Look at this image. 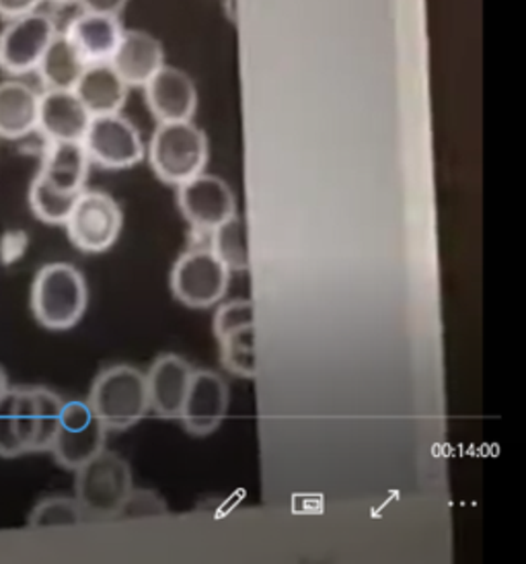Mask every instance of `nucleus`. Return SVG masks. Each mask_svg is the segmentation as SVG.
<instances>
[{"mask_svg":"<svg viewBox=\"0 0 526 564\" xmlns=\"http://www.w3.org/2000/svg\"><path fill=\"white\" fill-rule=\"evenodd\" d=\"M30 305L35 322L52 332L77 326L89 307L85 274L68 262H50L35 272Z\"/></svg>","mask_w":526,"mask_h":564,"instance_id":"obj_1","label":"nucleus"},{"mask_svg":"<svg viewBox=\"0 0 526 564\" xmlns=\"http://www.w3.org/2000/svg\"><path fill=\"white\" fill-rule=\"evenodd\" d=\"M87 404L108 431H128L151 412L146 377L125 362L109 365L95 377Z\"/></svg>","mask_w":526,"mask_h":564,"instance_id":"obj_2","label":"nucleus"},{"mask_svg":"<svg viewBox=\"0 0 526 564\" xmlns=\"http://www.w3.org/2000/svg\"><path fill=\"white\" fill-rule=\"evenodd\" d=\"M208 155V137L194 120L156 126L146 147V158L156 177L175 188L204 172Z\"/></svg>","mask_w":526,"mask_h":564,"instance_id":"obj_3","label":"nucleus"},{"mask_svg":"<svg viewBox=\"0 0 526 564\" xmlns=\"http://www.w3.org/2000/svg\"><path fill=\"white\" fill-rule=\"evenodd\" d=\"M132 488L134 476L130 464L109 449L75 470V499L85 518L118 519Z\"/></svg>","mask_w":526,"mask_h":564,"instance_id":"obj_4","label":"nucleus"},{"mask_svg":"<svg viewBox=\"0 0 526 564\" xmlns=\"http://www.w3.org/2000/svg\"><path fill=\"white\" fill-rule=\"evenodd\" d=\"M70 243L83 253L97 256L111 250L124 229L120 203L101 189H83L64 223Z\"/></svg>","mask_w":526,"mask_h":564,"instance_id":"obj_5","label":"nucleus"},{"mask_svg":"<svg viewBox=\"0 0 526 564\" xmlns=\"http://www.w3.org/2000/svg\"><path fill=\"white\" fill-rule=\"evenodd\" d=\"M171 293L189 310H210L229 293L231 272L208 248L182 253L171 268Z\"/></svg>","mask_w":526,"mask_h":564,"instance_id":"obj_6","label":"nucleus"},{"mask_svg":"<svg viewBox=\"0 0 526 564\" xmlns=\"http://www.w3.org/2000/svg\"><path fill=\"white\" fill-rule=\"evenodd\" d=\"M58 32L56 21L40 9L4 21L0 30V70L15 79L33 75Z\"/></svg>","mask_w":526,"mask_h":564,"instance_id":"obj_7","label":"nucleus"},{"mask_svg":"<svg viewBox=\"0 0 526 564\" xmlns=\"http://www.w3.org/2000/svg\"><path fill=\"white\" fill-rule=\"evenodd\" d=\"M89 161L111 172H124L146 158V144L139 128L120 113L94 116L83 137Z\"/></svg>","mask_w":526,"mask_h":564,"instance_id":"obj_8","label":"nucleus"},{"mask_svg":"<svg viewBox=\"0 0 526 564\" xmlns=\"http://www.w3.org/2000/svg\"><path fill=\"white\" fill-rule=\"evenodd\" d=\"M108 433L87 400H68L64 402L63 419L50 454L64 470H78L106 449Z\"/></svg>","mask_w":526,"mask_h":564,"instance_id":"obj_9","label":"nucleus"},{"mask_svg":"<svg viewBox=\"0 0 526 564\" xmlns=\"http://www.w3.org/2000/svg\"><path fill=\"white\" fill-rule=\"evenodd\" d=\"M231 406L229 383L217 371L194 369L179 421L191 437H208L224 423Z\"/></svg>","mask_w":526,"mask_h":564,"instance_id":"obj_10","label":"nucleus"},{"mask_svg":"<svg viewBox=\"0 0 526 564\" xmlns=\"http://www.w3.org/2000/svg\"><path fill=\"white\" fill-rule=\"evenodd\" d=\"M177 206L184 219L198 231H212L237 215L231 186L212 173L201 172L177 186Z\"/></svg>","mask_w":526,"mask_h":564,"instance_id":"obj_11","label":"nucleus"},{"mask_svg":"<svg viewBox=\"0 0 526 564\" xmlns=\"http://www.w3.org/2000/svg\"><path fill=\"white\" fill-rule=\"evenodd\" d=\"M146 108L158 124L194 120L198 111V89L186 70L165 64L153 79L144 85Z\"/></svg>","mask_w":526,"mask_h":564,"instance_id":"obj_12","label":"nucleus"},{"mask_svg":"<svg viewBox=\"0 0 526 564\" xmlns=\"http://www.w3.org/2000/svg\"><path fill=\"white\" fill-rule=\"evenodd\" d=\"M191 376L194 367L184 357L173 352L158 355L144 373L151 412L163 421H179Z\"/></svg>","mask_w":526,"mask_h":564,"instance_id":"obj_13","label":"nucleus"},{"mask_svg":"<svg viewBox=\"0 0 526 564\" xmlns=\"http://www.w3.org/2000/svg\"><path fill=\"white\" fill-rule=\"evenodd\" d=\"M91 113L73 89H47L40 95L37 132L46 142H80Z\"/></svg>","mask_w":526,"mask_h":564,"instance_id":"obj_14","label":"nucleus"},{"mask_svg":"<svg viewBox=\"0 0 526 564\" xmlns=\"http://www.w3.org/2000/svg\"><path fill=\"white\" fill-rule=\"evenodd\" d=\"M109 64L128 87H144L165 66V47L153 33L124 30Z\"/></svg>","mask_w":526,"mask_h":564,"instance_id":"obj_15","label":"nucleus"},{"mask_svg":"<svg viewBox=\"0 0 526 564\" xmlns=\"http://www.w3.org/2000/svg\"><path fill=\"white\" fill-rule=\"evenodd\" d=\"M35 402L32 388H9L0 398V457L32 454Z\"/></svg>","mask_w":526,"mask_h":564,"instance_id":"obj_16","label":"nucleus"},{"mask_svg":"<svg viewBox=\"0 0 526 564\" xmlns=\"http://www.w3.org/2000/svg\"><path fill=\"white\" fill-rule=\"evenodd\" d=\"M124 33V25L120 17L103 15L80 11L64 30V35L75 44L80 56L89 64L109 63L120 37Z\"/></svg>","mask_w":526,"mask_h":564,"instance_id":"obj_17","label":"nucleus"},{"mask_svg":"<svg viewBox=\"0 0 526 564\" xmlns=\"http://www.w3.org/2000/svg\"><path fill=\"white\" fill-rule=\"evenodd\" d=\"M40 95L42 91L23 79L0 80V139L21 141L37 132Z\"/></svg>","mask_w":526,"mask_h":564,"instance_id":"obj_18","label":"nucleus"},{"mask_svg":"<svg viewBox=\"0 0 526 564\" xmlns=\"http://www.w3.org/2000/svg\"><path fill=\"white\" fill-rule=\"evenodd\" d=\"M91 161L83 142H47L37 175L54 188L80 194L87 184Z\"/></svg>","mask_w":526,"mask_h":564,"instance_id":"obj_19","label":"nucleus"},{"mask_svg":"<svg viewBox=\"0 0 526 564\" xmlns=\"http://www.w3.org/2000/svg\"><path fill=\"white\" fill-rule=\"evenodd\" d=\"M73 91L91 116H108L122 111L130 87L111 64L94 63L87 64Z\"/></svg>","mask_w":526,"mask_h":564,"instance_id":"obj_20","label":"nucleus"},{"mask_svg":"<svg viewBox=\"0 0 526 564\" xmlns=\"http://www.w3.org/2000/svg\"><path fill=\"white\" fill-rule=\"evenodd\" d=\"M87 64L89 63L80 56L75 44L64 35V32H58L52 40V44L46 47L33 75H37L44 91L47 89H75Z\"/></svg>","mask_w":526,"mask_h":564,"instance_id":"obj_21","label":"nucleus"},{"mask_svg":"<svg viewBox=\"0 0 526 564\" xmlns=\"http://www.w3.org/2000/svg\"><path fill=\"white\" fill-rule=\"evenodd\" d=\"M208 250L229 268V272H245L251 264L249 251V229L245 219L237 213L231 219L220 223L210 231Z\"/></svg>","mask_w":526,"mask_h":564,"instance_id":"obj_22","label":"nucleus"},{"mask_svg":"<svg viewBox=\"0 0 526 564\" xmlns=\"http://www.w3.org/2000/svg\"><path fill=\"white\" fill-rule=\"evenodd\" d=\"M77 198L78 194H68L63 189L54 188L37 173L33 175L30 192H28V204L32 208L33 217L46 225H63L64 227Z\"/></svg>","mask_w":526,"mask_h":564,"instance_id":"obj_23","label":"nucleus"},{"mask_svg":"<svg viewBox=\"0 0 526 564\" xmlns=\"http://www.w3.org/2000/svg\"><path fill=\"white\" fill-rule=\"evenodd\" d=\"M33 402H35V435H33L32 454L50 452L56 431L63 419V395L46 386L32 388Z\"/></svg>","mask_w":526,"mask_h":564,"instance_id":"obj_24","label":"nucleus"},{"mask_svg":"<svg viewBox=\"0 0 526 564\" xmlns=\"http://www.w3.org/2000/svg\"><path fill=\"white\" fill-rule=\"evenodd\" d=\"M220 362L234 377L255 379L257 359H255V326L237 329L220 338Z\"/></svg>","mask_w":526,"mask_h":564,"instance_id":"obj_25","label":"nucleus"},{"mask_svg":"<svg viewBox=\"0 0 526 564\" xmlns=\"http://www.w3.org/2000/svg\"><path fill=\"white\" fill-rule=\"evenodd\" d=\"M85 513L75 497L52 495L33 505L28 518L32 530H52V528H75L85 521Z\"/></svg>","mask_w":526,"mask_h":564,"instance_id":"obj_26","label":"nucleus"},{"mask_svg":"<svg viewBox=\"0 0 526 564\" xmlns=\"http://www.w3.org/2000/svg\"><path fill=\"white\" fill-rule=\"evenodd\" d=\"M248 326H255V305L249 299H232V301L222 303L215 314V322H212L218 340L229 336L231 332L248 328Z\"/></svg>","mask_w":526,"mask_h":564,"instance_id":"obj_27","label":"nucleus"},{"mask_svg":"<svg viewBox=\"0 0 526 564\" xmlns=\"http://www.w3.org/2000/svg\"><path fill=\"white\" fill-rule=\"evenodd\" d=\"M169 516V505L153 488H132L118 519H151Z\"/></svg>","mask_w":526,"mask_h":564,"instance_id":"obj_28","label":"nucleus"},{"mask_svg":"<svg viewBox=\"0 0 526 564\" xmlns=\"http://www.w3.org/2000/svg\"><path fill=\"white\" fill-rule=\"evenodd\" d=\"M44 0H0V19L9 21L13 17L28 15L42 7Z\"/></svg>","mask_w":526,"mask_h":564,"instance_id":"obj_29","label":"nucleus"},{"mask_svg":"<svg viewBox=\"0 0 526 564\" xmlns=\"http://www.w3.org/2000/svg\"><path fill=\"white\" fill-rule=\"evenodd\" d=\"M83 7V11H91V13H103V15H122L128 0H77Z\"/></svg>","mask_w":526,"mask_h":564,"instance_id":"obj_30","label":"nucleus"},{"mask_svg":"<svg viewBox=\"0 0 526 564\" xmlns=\"http://www.w3.org/2000/svg\"><path fill=\"white\" fill-rule=\"evenodd\" d=\"M11 386H9V377L4 373V369L0 367V398H2V393L7 392Z\"/></svg>","mask_w":526,"mask_h":564,"instance_id":"obj_31","label":"nucleus"},{"mask_svg":"<svg viewBox=\"0 0 526 564\" xmlns=\"http://www.w3.org/2000/svg\"><path fill=\"white\" fill-rule=\"evenodd\" d=\"M52 2H56V4H70V2H77V0H52Z\"/></svg>","mask_w":526,"mask_h":564,"instance_id":"obj_32","label":"nucleus"}]
</instances>
